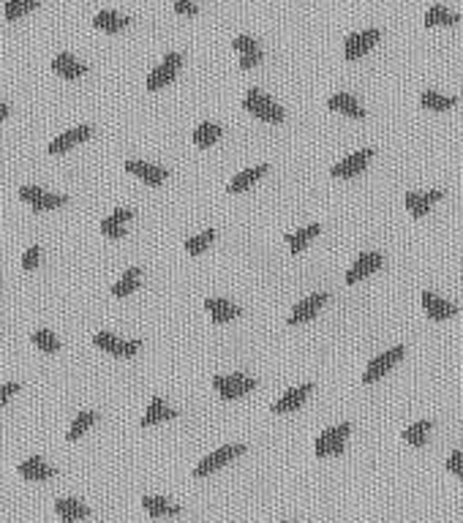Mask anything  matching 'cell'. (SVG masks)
<instances>
[{
  "label": "cell",
  "instance_id": "14",
  "mask_svg": "<svg viewBox=\"0 0 463 523\" xmlns=\"http://www.w3.org/2000/svg\"><path fill=\"white\" fill-rule=\"evenodd\" d=\"M125 172L134 175V177H139L142 183H147V185H161L167 177H170V172L164 170V167H155L150 161H125Z\"/></svg>",
  "mask_w": 463,
  "mask_h": 523
},
{
  "label": "cell",
  "instance_id": "17",
  "mask_svg": "<svg viewBox=\"0 0 463 523\" xmlns=\"http://www.w3.org/2000/svg\"><path fill=\"white\" fill-rule=\"evenodd\" d=\"M204 311L210 314V319L213 324H227V322H234L240 314H243V308L229 303V300H221V297H207L204 300Z\"/></svg>",
  "mask_w": 463,
  "mask_h": 523
},
{
  "label": "cell",
  "instance_id": "11",
  "mask_svg": "<svg viewBox=\"0 0 463 523\" xmlns=\"http://www.w3.org/2000/svg\"><path fill=\"white\" fill-rule=\"evenodd\" d=\"M330 303V294L327 292H316L311 294V297H306L303 303H297V306L292 308V314H289V324H303V322H311L319 311H322V306H327Z\"/></svg>",
  "mask_w": 463,
  "mask_h": 523
},
{
  "label": "cell",
  "instance_id": "9",
  "mask_svg": "<svg viewBox=\"0 0 463 523\" xmlns=\"http://www.w3.org/2000/svg\"><path fill=\"white\" fill-rule=\"evenodd\" d=\"M370 158H373V150H370V147L357 150V153L346 155L343 161H338V164L330 170V175H333L335 180H349V177H355V175H360V172L368 167Z\"/></svg>",
  "mask_w": 463,
  "mask_h": 523
},
{
  "label": "cell",
  "instance_id": "40",
  "mask_svg": "<svg viewBox=\"0 0 463 523\" xmlns=\"http://www.w3.org/2000/svg\"><path fill=\"white\" fill-rule=\"evenodd\" d=\"M447 472H449V475H455L458 480H463V452H458V450H455V452L449 455V458H447Z\"/></svg>",
  "mask_w": 463,
  "mask_h": 523
},
{
  "label": "cell",
  "instance_id": "20",
  "mask_svg": "<svg viewBox=\"0 0 463 523\" xmlns=\"http://www.w3.org/2000/svg\"><path fill=\"white\" fill-rule=\"evenodd\" d=\"M52 71L63 79H79L82 74H88V66H82L71 52H58L52 61Z\"/></svg>",
  "mask_w": 463,
  "mask_h": 523
},
{
  "label": "cell",
  "instance_id": "18",
  "mask_svg": "<svg viewBox=\"0 0 463 523\" xmlns=\"http://www.w3.org/2000/svg\"><path fill=\"white\" fill-rule=\"evenodd\" d=\"M90 134H93L90 125H79V128H71V131L61 134L58 139H52V142H49V147H46V153H52V155L68 153L74 145L85 142V139H90Z\"/></svg>",
  "mask_w": 463,
  "mask_h": 523
},
{
  "label": "cell",
  "instance_id": "22",
  "mask_svg": "<svg viewBox=\"0 0 463 523\" xmlns=\"http://www.w3.org/2000/svg\"><path fill=\"white\" fill-rule=\"evenodd\" d=\"M16 472H19V477L22 480H33V482H46V480H52L58 472L44 463L41 458H28V461H22L16 466Z\"/></svg>",
  "mask_w": 463,
  "mask_h": 523
},
{
  "label": "cell",
  "instance_id": "8",
  "mask_svg": "<svg viewBox=\"0 0 463 523\" xmlns=\"http://www.w3.org/2000/svg\"><path fill=\"white\" fill-rule=\"evenodd\" d=\"M93 343L98 349H104L107 354H112V357H134L142 349V341H120L112 333H95Z\"/></svg>",
  "mask_w": 463,
  "mask_h": 523
},
{
  "label": "cell",
  "instance_id": "31",
  "mask_svg": "<svg viewBox=\"0 0 463 523\" xmlns=\"http://www.w3.org/2000/svg\"><path fill=\"white\" fill-rule=\"evenodd\" d=\"M433 423L431 420H417L415 425H409L406 431L401 433L403 442L412 447H425V442H428V433H431Z\"/></svg>",
  "mask_w": 463,
  "mask_h": 523
},
{
  "label": "cell",
  "instance_id": "4",
  "mask_svg": "<svg viewBox=\"0 0 463 523\" xmlns=\"http://www.w3.org/2000/svg\"><path fill=\"white\" fill-rule=\"evenodd\" d=\"M180 66H183V55L180 52H167L164 55V61L161 66H155L153 71H150V77H147V90H161V88H167L175 82L177 77V71H180Z\"/></svg>",
  "mask_w": 463,
  "mask_h": 523
},
{
  "label": "cell",
  "instance_id": "15",
  "mask_svg": "<svg viewBox=\"0 0 463 523\" xmlns=\"http://www.w3.org/2000/svg\"><path fill=\"white\" fill-rule=\"evenodd\" d=\"M439 200H444V191L442 188H436V191H425V194H417V191H412V194H406V210L412 213L415 218H422L431 213V207L436 204Z\"/></svg>",
  "mask_w": 463,
  "mask_h": 523
},
{
  "label": "cell",
  "instance_id": "38",
  "mask_svg": "<svg viewBox=\"0 0 463 523\" xmlns=\"http://www.w3.org/2000/svg\"><path fill=\"white\" fill-rule=\"evenodd\" d=\"M68 202V197H63V194H49V191H44L38 200L33 202V213H46V210H55V207H63Z\"/></svg>",
  "mask_w": 463,
  "mask_h": 523
},
{
  "label": "cell",
  "instance_id": "7",
  "mask_svg": "<svg viewBox=\"0 0 463 523\" xmlns=\"http://www.w3.org/2000/svg\"><path fill=\"white\" fill-rule=\"evenodd\" d=\"M382 38V33L376 31V28H370V31H360V33H352L349 38H346V44H343V58L346 61H360L363 55H368L373 44Z\"/></svg>",
  "mask_w": 463,
  "mask_h": 523
},
{
  "label": "cell",
  "instance_id": "27",
  "mask_svg": "<svg viewBox=\"0 0 463 523\" xmlns=\"http://www.w3.org/2000/svg\"><path fill=\"white\" fill-rule=\"evenodd\" d=\"M458 22H461V16L449 11L447 6H431L425 11V28H452Z\"/></svg>",
  "mask_w": 463,
  "mask_h": 523
},
{
  "label": "cell",
  "instance_id": "42",
  "mask_svg": "<svg viewBox=\"0 0 463 523\" xmlns=\"http://www.w3.org/2000/svg\"><path fill=\"white\" fill-rule=\"evenodd\" d=\"M41 194H44V188H38V185H22V188H19V200L28 202V204H33Z\"/></svg>",
  "mask_w": 463,
  "mask_h": 523
},
{
  "label": "cell",
  "instance_id": "19",
  "mask_svg": "<svg viewBox=\"0 0 463 523\" xmlns=\"http://www.w3.org/2000/svg\"><path fill=\"white\" fill-rule=\"evenodd\" d=\"M131 218H134V210H128V207H118V210H112V216L101 221V234L109 237V240H123L125 224H128Z\"/></svg>",
  "mask_w": 463,
  "mask_h": 523
},
{
  "label": "cell",
  "instance_id": "24",
  "mask_svg": "<svg viewBox=\"0 0 463 523\" xmlns=\"http://www.w3.org/2000/svg\"><path fill=\"white\" fill-rule=\"evenodd\" d=\"M267 172H270V167L259 164V167H251V170H243L240 175H234L229 180V194H243V191H248L254 183H259Z\"/></svg>",
  "mask_w": 463,
  "mask_h": 523
},
{
  "label": "cell",
  "instance_id": "21",
  "mask_svg": "<svg viewBox=\"0 0 463 523\" xmlns=\"http://www.w3.org/2000/svg\"><path fill=\"white\" fill-rule=\"evenodd\" d=\"M327 109H333V112H338V115H346V118H357V120L365 118V109L360 107V101H357L355 95H349V93H335V95H330V98H327Z\"/></svg>",
  "mask_w": 463,
  "mask_h": 523
},
{
  "label": "cell",
  "instance_id": "16",
  "mask_svg": "<svg viewBox=\"0 0 463 523\" xmlns=\"http://www.w3.org/2000/svg\"><path fill=\"white\" fill-rule=\"evenodd\" d=\"M311 393H313V385H300V387H294V390H289V393H283L281 398L270 406V412L273 415H286V412H294V409H300L303 403H306V398H308Z\"/></svg>",
  "mask_w": 463,
  "mask_h": 523
},
{
  "label": "cell",
  "instance_id": "35",
  "mask_svg": "<svg viewBox=\"0 0 463 523\" xmlns=\"http://www.w3.org/2000/svg\"><path fill=\"white\" fill-rule=\"evenodd\" d=\"M95 420H98V415H95V412H79V415L74 417V423H71L68 433H66V439H68V442H77L79 436H85V433L90 431Z\"/></svg>",
  "mask_w": 463,
  "mask_h": 523
},
{
  "label": "cell",
  "instance_id": "34",
  "mask_svg": "<svg viewBox=\"0 0 463 523\" xmlns=\"http://www.w3.org/2000/svg\"><path fill=\"white\" fill-rule=\"evenodd\" d=\"M38 9V0H6V9H3V16L6 22H16L25 14H31Z\"/></svg>",
  "mask_w": 463,
  "mask_h": 523
},
{
  "label": "cell",
  "instance_id": "2",
  "mask_svg": "<svg viewBox=\"0 0 463 523\" xmlns=\"http://www.w3.org/2000/svg\"><path fill=\"white\" fill-rule=\"evenodd\" d=\"M352 433V423H340V425H333L316 439V458H330V455H340L343 447H346V436Z\"/></svg>",
  "mask_w": 463,
  "mask_h": 523
},
{
  "label": "cell",
  "instance_id": "28",
  "mask_svg": "<svg viewBox=\"0 0 463 523\" xmlns=\"http://www.w3.org/2000/svg\"><path fill=\"white\" fill-rule=\"evenodd\" d=\"M55 512L63 521H79V518H88L90 507H85L79 499H58L55 502Z\"/></svg>",
  "mask_w": 463,
  "mask_h": 523
},
{
  "label": "cell",
  "instance_id": "3",
  "mask_svg": "<svg viewBox=\"0 0 463 523\" xmlns=\"http://www.w3.org/2000/svg\"><path fill=\"white\" fill-rule=\"evenodd\" d=\"M240 455H246V445H224L221 450L210 452L207 458H202L199 466L194 469V477H197V480L207 477V475H213L216 469L227 466V463L234 461V458H240Z\"/></svg>",
  "mask_w": 463,
  "mask_h": 523
},
{
  "label": "cell",
  "instance_id": "6",
  "mask_svg": "<svg viewBox=\"0 0 463 523\" xmlns=\"http://www.w3.org/2000/svg\"><path fill=\"white\" fill-rule=\"evenodd\" d=\"M403 352H406L403 346H395V349H387L385 354L373 357V360L368 363V368H365V373H363V382H365V385H373L376 379H382L385 373H390V371L401 363Z\"/></svg>",
  "mask_w": 463,
  "mask_h": 523
},
{
  "label": "cell",
  "instance_id": "12",
  "mask_svg": "<svg viewBox=\"0 0 463 523\" xmlns=\"http://www.w3.org/2000/svg\"><path fill=\"white\" fill-rule=\"evenodd\" d=\"M422 311H425V316L433 319V322H444V319H452L458 314V306H452L449 300L439 297V294L422 292Z\"/></svg>",
  "mask_w": 463,
  "mask_h": 523
},
{
  "label": "cell",
  "instance_id": "13",
  "mask_svg": "<svg viewBox=\"0 0 463 523\" xmlns=\"http://www.w3.org/2000/svg\"><path fill=\"white\" fill-rule=\"evenodd\" d=\"M382 264H385V259H382V254H376V251L360 254L355 264L349 267V273H346V284H357V281H363V278L373 276Z\"/></svg>",
  "mask_w": 463,
  "mask_h": 523
},
{
  "label": "cell",
  "instance_id": "1",
  "mask_svg": "<svg viewBox=\"0 0 463 523\" xmlns=\"http://www.w3.org/2000/svg\"><path fill=\"white\" fill-rule=\"evenodd\" d=\"M243 109L248 115H254L256 120H264V123H283V109L259 88H251L243 95Z\"/></svg>",
  "mask_w": 463,
  "mask_h": 523
},
{
  "label": "cell",
  "instance_id": "5",
  "mask_svg": "<svg viewBox=\"0 0 463 523\" xmlns=\"http://www.w3.org/2000/svg\"><path fill=\"white\" fill-rule=\"evenodd\" d=\"M213 387H216L218 395L224 400H234V398H243L251 390H256V379L243 376V373H229V376H216Z\"/></svg>",
  "mask_w": 463,
  "mask_h": 523
},
{
  "label": "cell",
  "instance_id": "39",
  "mask_svg": "<svg viewBox=\"0 0 463 523\" xmlns=\"http://www.w3.org/2000/svg\"><path fill=\"white\" fill-rule=\"evenodd\" d=\"M175 14L197 16L199 14V6H197V0H175Z\"/></svg>",
  "mask_w": 463,
  "mask_h": 523
},
{
  "label": "cell",
  "instance_id": "30",
  "mask_svg": "<svg viewBox=\"0 0 463 523\" xmlns=\"http://www.w3.org/2000/svg\"><path fill=\"white\" fill-rule=\"evenodd\" d=\"M224 134V128L218 123H210V120H204V123L197 125V131H194V145L197 147H213L218 139Z\"/></svg>",
  "mask_w": 463,
  "mask_h": 523
},
{
  "label": "cell",
  "instance_id": "33",
  "mask_svg": "<svg viewBox=\"0 0 463 523\" xmlns=\"http://www.w3.org/2000/svg\"><path fill=\"white\" fill-rule=\"evenodd\" d=\"M139 278H142V270H139V267H128L123 273V278H120L118 284H112V294H115V297H128L131 292H137Z\"/></svg>",
  "mask_w": 463,
  "mask_h": 523
},
{
  "label": "cell",
  "instance_id": "23",
  "mask_svg": "<svg viewBox=\"0 0 463 523\" xmlns=\"http://www.w3.org/2000/svg\"><path fill=\"white\" fill-rule=\"evenodd\" d=\"M142 507H145L147 515H153V518H175V515L183 512L180 504H172L170 499H164V496H145L142 499Z\"/></svg>",
  "mask_w": 463,
  "mask_h": 523
},
{
  "label": "cell",
  "instance_id": "29",
  "mask_svg": "<svg viewBox=\"0 0 463 523\" xmlns=\"http://www.w3.org/2000/svg\"><path fill=\"white\" fill-rule=\"evenodd\" d=\"M458 104V98L455 95H442V93L436 90H425L420 95V107L422 109H431V112H447Z\"/></svg>",
  "mask_w": 463,
  "mask_h": 523
},
{
  "label": "cell",
  "instance_id": "41",
  "mask_svg": "<svg viewBox=\"0 0 463 523\" xmlns=\"http://www.w3.org/2000/svg\"><path fill=\"white\" fill-rule=\"evenodd\" d=\"M38 259H41V248L31 246L25 254H22V267H25V270H33V267L38 264Z\"/></svg>",
  "mask_w": 463,
  "mask_h": 523
},
{
  "label": "cell",
  "instance_id": "10",
  "mask_svg": "<svg viewBox=\"0 0 463 523\" xmlns=\"http://www.w3.org/2000/svg\"><path fill=\"white\" fill-rule=\"evenodd\" d=\"M232 46L237 49V55H240V68L243 71H251V68H256V66H262L264 61V52L262 46L256 44L251 36H237Z\"/></svg>",
  "mask_w": 463,
  "mask_h": 523
},
{
  "label": "cell",
  "instance_id": "43",
  "mask_svg": "<svg viewBox=\"0 0 463 523\" xmlns=\"http://www.w3.org/2000/svg\"><path fill=\"white\" fill-rule=\"evenodd\" d=\"M14 393H19V385L16 382H9V385H0V409L9 403V398L14 395Z\"/></svg>",
  "mask_w": 463,
  "mask_h": 523
},
{
  "label": "cell",
  "instance_id": "37",
  "mask_svg": "<svg viewBox=\"0 0 463 523\" xmlns=\"http://www.w3.org/2000/svg\"><path fill=\"white\" fill-rule=\"evenodd\" d=\"M31 341L36 343V349H41L44 354H55L61 349V341H58V336L52 330H36L31 336Z\"/></svg>",
  "mask_w": 463,
  "mask_h": 523
},
{
  "label": "cell",
  "instance_id": "25",
  "mask_svg": "<svg viewBox=\"0 0 463 523\" xmlns=\"http://www.w3.org/2000/svg\"><path fill=\"white\" fill-rule=\"evenodd\" d=\"M175 417H177V409H172V406L164 398H153L139 425H142V428H150V425H155V423H164V420H175Z\"/></svg>",
  "mask_w": 463,
  "mask_h": 523
},
{
  "label": "cell",
  "instance_id": "26",
  "mask_svg": "<svg viewBox=\"0 0 463 523\" xmlns=\"http://www.w3.org/2000/svg\"><path fill=\"white\" fill-rule=\"evenodd\" d=\"M131 25V19L123 14H118V11H98V14L93 16V28H98V31L104 33H120L125 31Z\"/></svg>",
  "mask_w": 463,
  "mask_h": 523
},
{
  "label": "cell",
  "instance_id": "32",
  "mask_svg": "<svg viewBox=\"0 0 463 523\" xmlns=\"http://www.w3.org/2000/svg\"><path fill=\"white\" fill-rule=\"evenodd\" d=\"M319 229H322L319 224H308V227H303L300 232H292V234H286L289 251H292V254H300V251H303V248L308 246L311 240H313V237L319 234Z\"/></svg>",
  "mask_w": 463,
  "mask_h": 523
},
{
  "label": "cell",
  "instance_id": "36",
  "mask_svg": "<svg viewBox=\"0 0 463 523\" xmlns=\"http://www.w3.org/2000/svg\"><path fill=\"white\" fill-rule=\"evenodd\" d=\"M213 240H216V232L204 229V232H199V234H194V237L185 240V251H188L191 257H199V254H204V251L210 248Z\"/></svg>",
  "mask_w": 463,
  "mask_h": 523
}]
</instances>
